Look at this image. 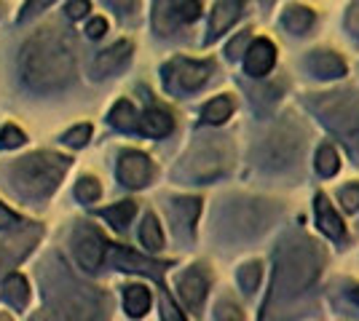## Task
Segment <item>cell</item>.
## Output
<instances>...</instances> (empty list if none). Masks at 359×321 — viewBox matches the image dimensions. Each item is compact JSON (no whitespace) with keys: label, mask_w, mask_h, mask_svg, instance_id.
<instances>
[{"label":"cell","mask_w":359,"mask_h":321,"mask_svg":"<svg viewBox=\"0 0 359 321\" xmlns=\"http://www.w3.org/2000/svg\"><path fill=\"white\" fill-rule=\"evenodd\" d=\"M175 8H177L180 22H194L196 16H198V11H201L196 0H175Z\"/></svg>","instance_id":"33"},{"label":"cell","mask_w":359,"mask_h":321,"mask_svg":"<svg viewBox=\"0 0 359 321\" xmlns=\"http://www.w3.org/2000/svg\"><path fill=\"white\" fill-rule=\"evenodd\" d=\"M316 110L322 113V118L330 129L344 139V145L354 155H359V99L351 92L325 94Z\"/></svg>","instance_id":"4"},{"label":"cell","mask_w":359,"mask_h":321,"mask_svg":"<svg viewBox=\"0 0 359 321\" xmlns=\"http://www.w3.org/2000/svg\"><path fill=\"white\" fill-rule=\"evenodd\" d=\"M322 262H325L322 246L311 241V238H290V241H285L279 255H276V271H273V284H271V294L266 306H276V303L290 300L298 292L306 290L319 276Z\"/></svg>","instance_id":"2"},{"label":"cell","mask_w":359,"mask_h":321,"mask_svg":"<svg viewBox=\"0 0 359 321\" xmlns=\"http://www.w3.org/2000/svg\"><path fill=\"white\" fill-rule=\"evenodd\" d=\"M316 225H319V230L325 233V236H330V238H335V241H341L346 236V228H344V220L338 217V212L330 206V201L319 193L316 196Z\"/></svg>","instance_id":"14"},{"label":"cell","mask_w":359,"mask_h":321,"mask_svg":"<svg viewBox=\"0 0 359 321\" xmlns=\"http://www.w3.org/2000/svg\"><path fill=\"white\" fill-rule=\"evenodd\" d=\"M153 177V164H150L148 155L129 150V153L121 155L118 161V180L126 187H145Z\"/></svg>","instance_id":"9"},{"label":"cell","mask_w":359,"mask_h":321,"mask_svg":"<svg viewBox=\"0 0 359 321\" xmlns=\"http://www.w3.org/2000/svg\"><path fill=\"white\" fill-rule=\"evenodd\" d=\"M207 287H210L207 273L201 268H191V271H185V273L180 276L177 281L180 300L185 303V308L196 311V308L204 303V297H207Z\"/></svg>","instance_id":"10"},{"label":"cell","mask_w":359,"mask_h":321,"mask_svg":"<svg viewBox=\"0 0 359 321\" xmlns=\"http://www.w3.org/2000/svg\"><path fill=\"white\" fill-rule=\"evenodd\" d=\"M140 238H142V244L148 246L150 252H158L161 246H164V233L158 228V220L148 214L145 220H142V228H140Z\"/></svg>","instance_id":"25"},{"label":"cell","mask_w":359,"mask_h":321,"mask_svg":"<svg viewBox=\"0 0 359 321\" xmlns=\"http://www.w3.org/2000/svg\"><path fill=\"white\" fill-rule=\"evenodd\" d=\"M346 30L348 35H354L359 41V0H354L351 6H348V14H346Z\"/></svg>","instance_id":"34"},{"label":"cell","mask_w":359,"mask_h":321,"mask_svg":"<svg viewBox=\"0 0 359 321\" xmlns=\"http://www.w3.org/2000/svg\"><path fill=\"white\" fill-rule=\"evenodd\" d=\"M91 137V126L89 123H81V126H75V129H70L67 134H65V142L70 145V148H83L86 142H89Z\"/></svg>","instance_id":"31"},{"label":"cell","mask_w":359,"mask_h":321,"mask_svg":"<svg viewBox=\"0 0 359 321\" xmlns=\"http://www.w3.org/2000/svg\"><path fill=\"white\" fill-rule=\"evenodd\" d=\"M140 129H142L148 137H166V134L175 129V121H172V115H169V113L150 107L148 113L140 118Z\"/></svg>","instance_id":"17"},{"label":"cell","mask_w":359,"mask_h":321,"mask_svg":"<svg viewBox=\"0 0 359 321\" xmlns=\"http://www.w3.org/2000/svg\"><path fill=\"white\" fill-rule=\"evenodd\" d=\"M89 11V0H70L67 3V16L70 19H81V16H86Z\"/></svg>","instance_id":"37"},{"label":"cell","mask_w":359,"mask_h":321,"mask_svg":"<svg viewBox=\"0 0 359 321\" xmlns=\"http://www.w3.org/2000/svg\"><path fill=\"white\" fill-rule=\"evenodd\" d=\"M75 196H78V201L91 204V201H97L102 196V187H100V183H97L94 177H83L81 183L75 185Z\"/></svg>","instance_id":"29"},{"label":"cell","mask_w":359,"mask_h":321,"mask_svg":"<svg viewBox=\"0 0 359 321\" xmlns=\"http://www.w3.org/2000/svg\"><path fill=\"white\" fill-rule=\"evenodd\" d=\"M260 3H263V6H273V0H260Z\"/></svg>","instance_id":"43"},{"label":"cell","mask_w":359,"mask_h":321,"mask_svg":"<svg viewBox=\"0 0 359 321\" xmlns=\"http://www.w3.org/2000/svg\"><path fill=\"white\" fill-rule=\"evenodd\" d=\"M73 246H75V257H78V262L86 271H97L102 265V260H105V238L94 228L81 225V228L75 230Z\"/></svg>","instance_id":"8"},{"label":"cell","mask_w":359,"mask_h":321,"mask_svg":"<svg viewBox=\"0 0 359 321\" xmlns=\"http://www.w3.org/2000/svg\"><path fill=\"white\" fill-rule=\"evenodd\" d=\"M19 70L32 92H60L75 78L73 48L57 32H38L22 48Z\"/></svg>","instance_id":"1"},{"label":"cell","mask_w":359,"mask_h":321,"mask_svg":"<svg viewBox=\"0 0 359 321\" xmlns=\"http://www.w3.org/2000/svg\"><path fill=\"white\" fill-rule=\"evenodd\" d=\"M135 212H137L135 201H121V204H116V206H107V209H102L100 214L105 217L113 228L123 230L126 225H129V220L135 217Z\"/></svg>","instance_id":"22"},{"label":"cell","mask_w":359,"mask_h":321,"mask_svg":"<svg viewBox=\"0 0 359 321\" xmlns=\"http://www.w3.org/2000/svg\"><path fill=\"white\" fill-rule=\"evenodd\" d=\"M22 145H25V131H22V129H16V126H6V129L0 131V148L14 150V148H22Z\"/></svg>","instance_id":"30"},{"label":"cell","mask_w":359,"mask_h":321,"mask_svg":"<svg viewBox=\"0 0 359 321\" xmlns=\"http://www.w3.org/2000/svg\"><path fill=\"white\" fill-rule=\"evenodd\" d=\"M65 171H67V158L54 153H35L11 169V180L27 196H48L51 190H57Z\"/></svg>","instance_id":"3"},{"label":"cell","mask_w":359,"mask_h":321,"mask_svg":"<svg viewBox=\"0 0 359 321\" xmlns=\"http://www.w3.org/2000/svg\"><path fill=\"white\" fill-rule=\"evenodd\" d=\"M298 148H300V134L298 131H292V126H282V129H276L269 139H266V145H263V164H269V166H287L295 155H298Z\"/></svg>","instance_id":"7"},{"label":"cell","mask_w":359,"mask_h":321,"mask_svg":"<svg viewBox=\"0 0 359 321\" xmlns=\"http://www.w3.org/2000/svg\"><path fill=\"white\" fill-rule=\"evenodd\" d=\"M273 62H276V48H273V43L266 41V38H257V41H252L250 48H247L244 70H247V76L263 78L271 73Z\"/></svg>","instance_id":"11"},{"label":"cell","mask_w":359,"mask_h":321,"mask_svg":"<svg viewBox=\"0 0 359 321\" xmlns=\"http://www.w3.org/2000/svg\"><path fill=\"white\" fill-rule=\"evenodd\" d=\"M236 308L233 306H220V313H217V319H241V313H233Z\"/></svg>","instance_id":"41"},{"label":"cell","mask_w":359,"mask_h":321,"mask_svg":"<svg viewBox=\"0 0 359 321\" xmlns=\"http://www.w3.org/2000/svg\"><path fill=\"white\" fill-rule=\"evenodd\" d=\"M16 225H19V217H16L11 209H6V206L0 204V230L16 228Z\"/></svg>","instance_id":"38"},{"label":"cell","mask_w":359,"mask_h":321,"mask_svg":"<svg viewBox=\"0 0 359 321\" xmlns=\"http://www.w3.org/2000/svg\"><path fill=\"white\" fill-rule=\"evenodd\" d=\"M351 300H354V303H359V287L354 292H351Z\"/></svg>","instance_id":"42"},{"label":"cell","mask_w":359,"mask_h":321,"mask_svg":"<svg viewBox=\"0 0 359 321\" xmlns=\"http://www.w3.org/2000/svg\"><path fill=\"white\" fill-rule=\"evenodd\" d=\"M225 169H228V161H225L223 148L217 142H201L185 158L182 174H188L191 180H198V183H210L215 177H220Z\"/></svg>","instance_id":"5"},{"label":"cell","mask_w":359,"mask_h":321,"mask_svg":"<svg viewBox=\"0 0 359 321\" xmlns=\"http://www.w3.org/2000/svg\"><path fill=\"white\" fill-rule=\"evenodd\" d=\"M244 11V0H220L217 6H215V11H212V22H210V38L207 41H215V38H220L225 30H231L233 24H236V19L241 16Z\"/></svg>","instance_id":"13"},{"label":"cell","mask_w":359,"mask_h":321,"mask_svg":"<svg viewBox=\"0 0 359 321\" xmlns=\"http://www.w3.org/2000/svg\"><path fill=\"white\" fill-rule=\"evenodd\" d=\"M3 297L6 303H11L14 308L27 306V297H30V290H27V281L19 273H11L3 284Z\"/></svg>","instance_id":"21"},{"label":"cell","mask_w":359,"mask_h":321,"mask_svg":"<svg viewBox=\"0 0 359 321\" xmlns=\"http://www.w3.org/2000/svg\"><path fill=\"white\" fill-rule=\"evenodd\" d=\"M110 257H113V265H116V268H121V271H137V273L158 276V268H161V265H156V262L142 260L140 255H135L132 249H123V246H116Z\"/></svg>","instance_id":"16"},{"label":"cell","mask_w":359,"mask_h":321,"mask_svg":"<svg viewBox=\"0 0 359 321\" xmlns=\"http://www.w3.org/2000/svg\"><path fill=\"white\" fill-rule=\"evenodd\" d=\"M338 199H341V204H344L348 212H354V209H359V185H346V187H341L338 190Z\"/></svg>","instance_id":"32"},{"label":"cell","mask_w":359,"mask_h":321,"mask_svg":"<svg viewBox=\"0 0 359 321\" xmlns=\"http://www.w3.org/2000/svg\"><path fill=\"white\" fill-rule=\"evenodd\" d=\"M282 24H285L290 32L303 35V32L314 24V11L306 8V6H290L285 11V16H282Z\"/></svg>","instance_id":"20"},{"label":"cell","mask_w":359,"mask_h":321,"mask_svg":"<svg viewBox=\"0 0 359 321\" xmlns=\"http://www.w3.org/2000/svg\"><path fill=\"white\" fill-rule=\"evenodd\" d=\"M198 212H201V201L198 199H177L175 201V214L182 220L185 228H194Z\"/></svg>","instance_id":"27"},{"label":"cell","mask_w":359,"mask_h":321,"mask_svg":"<svg viewBox=\"0 0 359 321\" xmlns=\"http://www.w3.org/2000/svg\"><path fill=\"white\" fill-rule=\"evenodd\" d=\"M153 24L161 35H169L177 24H182L175 8V0H156V11H153Z\"/></svg>","instance_id":"18"},{"label":"cell","mask_w":359,"mask_h":321,"mask_svg":"<svg viewBox=\"0 0 359 321\" xmlns=\"http://www.w3.org/2000/svg\"><path fill=\"white\" fill-rule=\"evenodd\" d=\"M129 57H132V43L129 41H118V43H113L110 48L97 54V59L91 64V73H94V78L113 76L116 70H121L129 62Z\"/></svg>","instance_id":"12"},{"label":"cell","mask_w":359,"mask_h":321,"mask_svg":"<svg viewBox=\"0 0 359 321\" xmlns=\"http://www.w3.org/2000/svg\"><path fill=\"white\" fill-rule=\"evenodd\" d=\"M212 73L210 62H194V59H172L164 67V80L169 89L177 92H196L207 83Z\"/></svg>","instance_id":"6"},{"label":"cell","mask_w":359,"mask_h":321,"mask_svg":"<svg viewBox=\"0 0 359 321\" xmlns=\"http://www.w3.org/2000/svg\"><path fill=\"white\" fill-rule=\"evenodd\" d=\"M110 123L121 129V131H135L137 129V110L132 107V102L121 99L118 105L110 110Z\"/></svg>","instance_id":"23"},{"label":"cell","mask_w":359,"mask_h":321,"mask_svg":"<svg viewBox=\"0 0 359 321\" xmlns=\"http://www.w3.org/2000/svg\"><path fill=\"white\" fill-rule=\"evenodd\" d=\"M338 153H335V148L332 145H322L319 150H316V169H319V174L322 177H332L335 171H338Z\"/></svg>","instance_id":"26"},{"label":"cell","mask_w":359,"mask_h":321,"mask_svg":"<svg viewBox=\"0 0 359 321\" xmlns=\"http://www.w3.org/2000/svg\"><path fill=\"white\" fill-rule=\"evenodd\" d=\"M260 276H263V268L260 262H247L239 268V284L244 292H255L257 284H260Z\"/></svg>","instance_id":"28"},{"label":"cell","mask_w":359,"mask_h":321,"mask_svg":"<svg viewBox=\"0 0 359 321\" xmlns=\"http://www.w3.org/2000/svg\"><path fill=\"white\" fill-rule=\"evenodd\" d=\"M51 3H54V0H27V6H25V11H22V16H19V19L25 22V19H30V16L41 14V11H43V8H48Z\"/></svg>","instance_id":"36"},{"label":"cell","mask_w":359,"mask_h":321,"mask_svg":"<svg viewBox=\"0 0 359 321\" xmlns=\"http://www.w3.org/2000/svg\"><path fill=\"white\" fill-rule=\"evenodd\" d=\"M123 306H126V313L129 316H145L150 311V292L145 287H140V284H132V287H126L123 292Z\"/></svg>","instance_id":"19"},{"label":"cell","mask_w":359,"mask_h":321,"mask_svg":"<svg viewBox=\"0 0 359 321\" xmlns=\"http://www.w3.org/2000/svg\"><path fill=\"white\" fill-rule=\"evenodd\" d=\"M110 6H116L118 11H123V14H132L137 8V0H107Z\"/></svg>","instance_id":"40"},{"label":"cell","mask_w":359,"mask_h":321,"mask_svg":"<svg viewBox=\"0 0 359 321\" xmlns=\"http://www.w3.org/2000/svg\"><path fill=\"white\" fill-rule=\"evenodd\" d=\"M231 113H233V102H231L228 97H217V99L207 102L204 113H201V118H204L207 123H225L228 118H231Z\"/></svg>","instance_id":"24"},{"label":"cell","mask_w":359,"mask_h":321,"mask_svg":"<svg viewBox=\"0 0 359 321\" xmlns=\"http://www.w3.org/2000/svg\"><path fill=\"white\" fill-rule=\"evenodd\" d=\"M247 41H250V32H241V35H236L231 43H228V48H225V54L231 57V59H236V57H241V48L247 46Z\"/></svg>","instance_id":"35"},{"label":"cell","mask_w":359,"mask_h":321,"mask_svg":"<svg viewBox=\"0 0 359 321\" xmlns=\"http://www.w3.org/2000/svg\"><path fill=\"white\" fill-rule=\"evenodd\" d=\"M86 32H89V38H102V35L107 32V22L102 19V16H97V19H91L89 22Z\"/></svg>","instance_id":"39"},{"label":"cell","mask_w":359,"mask_h":321,"mask_svg":"<svg viewBox=\"0 0 359 321\" xmlns=\"http://www.w3.org/2000/svg\"><path fill=\"white\" fill-rule=\"evenodd\" d=\"M309 67L319 78H341L346 76V62L335 51H314V57L309 59Z\"/></svg>","instance_id":"15"}]
</instances>
